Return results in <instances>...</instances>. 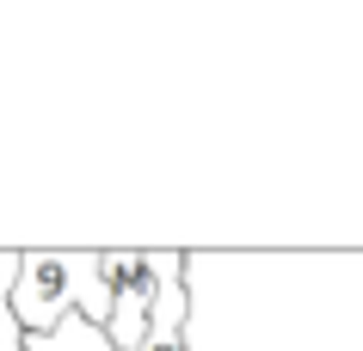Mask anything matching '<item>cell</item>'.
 Segmentation results:
<instances>
[{
    "label": "cell",
    "mask_w": 363,
    "mask_h": 351,
    "mask_svg": "<svg viewBox=\"0 0 363 351\" xmlns=\"http://www.w3.org/2000/svg\"><path fill=\"white\" fill-rule=\"evenodd\" d=\"M13 314H19L25 339H50V333L80 314L93 327H111V284H105V253L93 247H38L19 253V277H13Z\"/></svg>",
    "instance_id": "obj_1"
},
{
    "label": "cell",
    "mask_w": 363,
    "mask_h": 351,
    "mask_svg": "<svg viewBox=\"0 0 363 351\" xmlns=\"http://www.w3.org/2000/svg\"><path fill=\"white\" fill-rule=\"evenodd\" d=\"M105 284H111V339L117 351H148V321L160 296V247L154 253H105Z\"/></svg>",
    "instance_id": "obj_2"
},
{
    "label": "cell",
    "mask_w": 363,
    "mask_h": 351,
    "mask_svg": "<svg viewBox=\"0 0 363 351\" xmlns=\"http://www.w3.org/2000/svg\"><path fill=\"white\" fill-rule=\"evenodd\" d=\"M13 277H19V253L0 247V351H31L19 314H13Z\"/></svg>",
    "instance_id": "obj_3"
},
{
    "label": "cell",
    "mask_w": 363,
    "mask_h": 351,
    "mask_svg": "<svg viewBox=\"0 0 363 351\" xmlns=\"http://www.w3.org/2000/svg\"><path fill=\"white\" fill-rule=\"evenodd\" d=\"M31 351H117L111 339H105V327H93V321H80V314H68L50 339H31Z\"/></svg>",
    "instance_id": "obj_4"
}]
</instances>
